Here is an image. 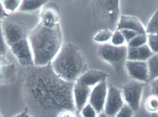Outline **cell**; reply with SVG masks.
Wrapping results in <instances>:
<instances>
[{"mask_svg":"<svg viewBox=\"0 0 158 117\" xmlns=\"http://www.w3.org/2000/svg\"><path fill=\"white\" fill-rule=\"evenodd\" d=\"M74 83L56 75L51 63L28 67L22 79L27 114L31 117H58L66 110L77 112L73 97Z\"/></svg>","mask_w":158,"mask_h":117,"instance_id":"cell-1","label":"cell"},{"mask_svg":"<svg viewBox=\"0 0 158 117\" xmlns=\"http://www.w3.org/2000/svg\"><path fill=\"white\" fill-rule=\"evenodd\" d=\"M28 40L32 51L34 66H46L52 62L63 45L60 25L48 28L40 22L30 31Z\"/></svg>","mask_w":158,"mask_h":117,"instance_id":"cell-2","label":"cell"},{"mask_svg":"<svg viewBox=\"0 0 158 117\" xmlns=\"http://www.w3.org/2000/svg\"><path fill=\"white\" fill-rule=\"evenodd\" d=\"M51 63L56 74L68 82L75 83L88 70L82 53L77 46L71 42L63 44Z\"/></svg>","mask_w":158,"mask_h":117,"instance_id":"cell-3","label":"cell"},{"mask_svg":"<svg viewBox=\"0 0 158 117\" xmlns=\"http://www.w3.org/2000/svg\"><path fill=\"white\" fill-rule=\"evenodd\" d=\"M97 54L101 59L112 66L118 75L123 73L127 61V46H116L112 44H104L98 48Z\"/></svg>","mask_w":158,"mask_h":117,"instance_id":"cell-4","label":"cell"},{"mask_svg":"<svg viewBox=\"0 0 158 117\" xmlns=\"http://www.w3.org/2000/svg\"><path fill=\"white\" fill-rule=\"evenodd\" d=\"M119 1H97L95 8L101 19L107 26L108 29L113 32L117 30L119 20L120 9Z\"/></svg>","mask_w":158,"mask_h":117,"instance_id":"cell-5","label":"cell"},{"mask_svg":"<svg viewBox=\"0 0 158 117\" xmlns=\"http://www.w3.org/2000/svg\"><path fill=\"white\" fill-rule=\"evenodd\" d=\"M1 24L5 41L9 47L21 40L27 38L30 31L24 22L4 20L1 21Z\"/></svg>","mask_w":158,"mask_h":117,"instance_id":"cell-6","label":"cell"},{"mask_svg":"<svg viewBox=\"0 0 158 117\" xmlns=\"http://www.w3.org/2000/svg\"><path fill=\"white\" fill-rule=\"evenodd\" d=\"M144 86L143 82L133 80L125 84L122 89L124 102L134 112H137L140 108L141 96Z\"/></svg>","mask_w":158,"mask_h":117,"instance_id":"cell-7","label":"cell"},{"mask_svg":"<svg viewBox=\"0 0 158 117\" xmlns=\"http://www.w3.org/2000/svg\"><path fill=\"white\" fill-rule=\"evenodd\" d=\"M124 104L121 90L110 85L108 87L104 114L109 117H115Z\"/></svg>","mask_w":158,"mask_h":117,"instance_id":"cell-8","label":"cell"},{"mask_svg":"<svg viewBox=\"0 0 158 117\" xmlns=\"http://www.w3.org/2000/svg\"><path fill=\"white\" fill-rule=\"evenodd\" d=\"M10 48L21 66L28 67L34 66L33 55L28 38L21 40Z\"/></svg>","mask_w":158,"mask_h":117,"instance_id":"cell-9","label":"cell"},{"mask_svg":"<svg viewBox=\"0 0 158 117\" xmlns=\"http://www.w3.org/2000/svg\"><path fill=\"white\" fill-rule=\"evenodd\" d=\"M107 92L106 80L103 81L94 86L91 91L88 103L94 107L98 115L104 112Z\"/></svg>","mask_w":158,"mask_h":117,"instance_id":"cell-10","label":"cell"},{"mask_svg":"<svg viewBox=\"0 0 158 117\" xmlns=\"http://www.w3.org/2000/svg\"><path fill=\"white\" fill-rule=\"evenodd\" d=\"M125 67L130 77L134 80L148 82L149 72L147 62L127 60Z\"/></svg>","mask_w":158,"mask_h":117,"instance_id":"cell-11","label":"cell"},{"mask_svg":"<svg viewBox=\"0 0 158 117\" xmlns=\"http://www.w3.org/2000/svg\"><path fill=\"white\" fill-rule=\"evenodd\" d=\"M92 89L91 87L75 82L73 88V97L76 111L80 113L88 103Z\"/></svg>","mask_w":158,"mask_h":117,"instance_id":"cell-12","label":"cell"},{"mask_svg":"<svg viewBox=\"0 0 158 117\" xmlns=\"http://www.w3.org/2000/svg\"><path fill=\"white\" fill-rule=\"evenodd\" d=\"M17 73L16 66L0 56V85L10 84L16 80Z\"/></svg>","mask_w":158,"mask_h":117,"instance_id":"cell-13","label":"cell"},{"mask_svg":"<svg viewBox=\"0 0 158 117\" xmlns=\"http://www.w3.org/2000/svg\"><path fill=\"white\" fill-rule=\"evenodd\" d=\"M108 76V74L103 71L88 70L82 74L76 82L91 88L101 82L106 80Z\"/></svg>","mask_w":158,"mask_h":117,"instance_id":"cell-14","label":"cell"},{"mask_svg":"<svg viewBox=\"0 0 158 117\" xmlns=\"http://www.w3.org/2000/svg\"><path fill=\"white\" fill-rule=\"evenodd\" d=\"M46 4L41 13L40 23L46 27H54L59 24V13L55 6Z\"/></svg>","mask_w":158,"mask_h":117,"instance_id":"cell-15","label":"cell"},{"mask_svg":"<svg viewBox=\"0 0 158 117\" xmlns=\"http://www.w3.org/2000/svg\"><path fill=\"white\" fill-rule=\"evenodd\" d=\"M130 30L139 34H146V31L137 18L131 16L122 15L120 17L116 30Z\"/></svg>","mask_w":158,"mask_h":117,"instance_id":"cell-16","label":"cell"},{"mask_svg":"<svg viewBox=\"0 0 158 117\" xmlns=\"http://www.w3.org/2000/svg\"><path fill=\"white\" fill-rule=\"evenodd\" d=\"M155 54L146 44L138 48L128 46L127 60L146 61Z\"/></svg>","mask_w":158,"mask_h":117,"instance_id":"cell-17","label":"cell"},{"mask_svg":"<svg viewBox=\"0 0 158 117\" xmlns=\"http://www.w3.org/2000/svg\"><path fill=\"white\" fill-rule=\"evenodd\" d=\"M48 1H31L25 0L22 1L19 11L22 12H30L36 11L44 6L48 3Z\"/></svg>","mask_w":158,"mask_h":117,"instance_id":"cell-18","label":"cell"},{"mask_svg":"<svg viewBox=\"0 0 158 117\" xmlns=\"http://www.w3.org/2000/svg\"><path fill=\"white\" fill-rule=\"evenodd\" d=\"M147 63L149 72L148 82H151L158 78V53L149 58Z\"/></svg>","mask_w":158,"mask_h":117,"instance_id":"cell-19","label":"cell"},{"mask_svg":"<svg viewBox=\"0 0 158 117\" xmlns=\"http://www.w3.org/2000/svg\"><path fill=\"white\" fill-rule=\"evenodd\" d=\"M113 32L107 28L98 31L94 38V40L97 42L105 43L111 39Z\"/></svg>","mask_w":158,"mask_h":117,"instance_id":"cell-20","label":"cell"},{"mask_svg":"<svg viewBox=\"0 0 158 117\" xmlns=\"http://www.w3.org/2000/svg\"><path fill=\"white\" fill-rule=\"evenodd\" d=\"M146 33L158 34V9L148 23Z\"/></svg>","mask_w":158,"mask_h":117,"instance_id":"cell-21","label":"cell"},{"mask_svg":"<svg viewBox=\"0 0 158 117\" xmlns=\"http://www.w3.org/2000/svg\"><path fill=\"white\" fill-rule=\"evenodd\" d=\"M147 39L146 34H140L135 37L128 43V46L132 48H138L145 44Z\"/></svg>","mask_w":158,"mask_h":117,"instance_id":"cell-22","label":"cell"},{"mask_svg":"<svg viewBox=\"0 0 158 117\" xmlns=\"http://www.w3.org/2000/svg\"><path fill=\"white\" fill-rule=\"evenodd\" d=\"M82 117H98V114L94 108L89 103L86 104L80 112Z\"/></svg>","mask_w":158,"mask_h":117,"instance_id":"cell-23","label":"cell"},{"mask_svg":"<svg viewBox=\"0 0 158 117\" xmlns=\"http://www.w3.org/2000/svg\"><path fill=\"white\" fill-rule=\"evenodd\" d=\"M148 46L154 53H158V34H149L148 37Z\"/></svg>","mask_w":158,"mask_h":117,"instance_id":"cell-24","label":"cell"},{"mask_svg":"<svg viewBox=\"0 0 158 117\" xmlns=\"http://www.w3.org/2000/svg\"><path fill=\"white\" fill-rule=\"evenodd\" d=\"M147 109L151 112H156L158 110V98L151 95L148 97L146 103Z\"/></svg>","mask_w":158,"mask_h":117,"instance_id":"cell-25","label":"cell"},{"mask_svg":"<svg viewBox=\"0 0 158 117\" xmlns=\"http://www.w3.org/2000/svg\"><path fill=\"white\" fill-rule=\"evenodd\" d=\"M111 42L114 46H122L125 42V39L120 30H116L113 33L111 38Z\"/></svg>","mask_w":158,"mask_h":117,"instance_id":"cell-26","label":"cell"},{"mask_svg":"<svg viewBox=\"0 0 158 117\" xmlns=\"http://www.w3.org/2000/svg\"><path fill=\"white\" fill-rule=\"evenodd\" d=\"M134 114V111L125 103L115 117H133Z\"/></svg>","mask_w":158,"mask_h":117,"instance_id":"cell-27","label":"cell"},{"mask_svg":"<svg viewBox=\"0 0 158 117\" xmlns=\"http://www.w3.org/2000/svg\"><path fill=\"white\" fill-rule=\"evenodd\" d=\"M6 52V45L4 38L2 30V24L0 21V56L5 57Z\"/></svg>","mask_w":158,"mask_h":117,"instance_id":"cell-28","label":"cell"},{"mask_svg":"<svg viewBox=\"0 0 158 117\" xmlns=\"http://www.w3.org/2000/svg\"><path fill=\"white\" fill-rule=\"evenodd\" d=\"M126 42L129 43L133 38L137 35H140L137 32L130 30H120Z\"/></svg>","mask_w":158,"mask_h":117,"instance_id":"cell-29","label":"cell"},{"mask_svg":"<svg viewBox=\"0 0 158 117\" xmlns=\"http://www.w3.org/2000/svg\"><path fill=\"white\" fill-rule=\"evenodd\" d=\"M20 1L14 0V1H3L4 6L6 9L10 10L12 12H14L19 6Z\"/></svg>","mask_w":158,"mask_h":117,"instance_id":"cell-30","label":"cell"},{"mask_svg":"<svg viewBox=\"0 0 158 117\" xmlns=\"http://www.w3.org/2000/svg\"><path fill=\"white\" fill-rule=\"evenodd\" d=\"M151 84V95L158 98V78L150 82Z\"/></svg>","mask_w":158,"mask_h":117,"instance_id":"cell-31","label":"cell"},{"mask_svg":"<svg viewBox=\"0 0 158 117\" xmlns=\"http://www.w3.org/2000/svg\"><path fill=\"white\" fill-rule=\"evenodd\" d=\"M77 113L75 111L66 110L62 112L58 117H77Z\"/></svg>","mask_w":158,"mask_h":117,"instance_id":"cell-32","label":"cell"},{"mask_svg":"<svg viewBox=\"0 0 158 117\" xmlns=\"http://www.w3.org/2000/svg\"><path fill=\"white\" fill-rule=\"evenodd\" d=\"M9 16V15L6 14V12L5 11L2 4L0 2V20L4 19L5 17H7Z\"/></svg>","mask_w":158,"mask_h":117,"instance_id":"cell-33","label":"cell"},{"mask_svg":"<svg viewBox=\"0 0 158 117\" xmlns=\"http://www.w3.org/2000/svg\"><path fill=\"white\" fill-rule=\"evenodd\" d=\"M27 114V110L26 108H25V110L24 111H22L21 113L19 114V115H17L13 117H24L25 115L26 114Z\"/></svg>","mask_w":158,"mask_h":117,"instance_id":"cell-34","label":"cell"},{"mask_svg":"<svg viewBox=\"0 0 158 117\" xmlns=\"http://www.w3.org/2000/svg\"><path fill=\"white\" fill-rule=\"evenodd\" d=\"M98 117H109L107 116L106 114H104V112L102 113H101V114H99V115H98Z\"/></svg>","mask_w":158,"mask_h":117,"instance_id":"cell-35","label":"cell"},{"mask_svg":"<svg viewBox=\"0 0 158 117\" xmlns=\"http://www.w3.org/2000/svg\"><path fill=\"white\" fill-rule=\"evenodd\" d=\"M77 117H82L81 116V115H80V113H77Z\"/></svg>","mask_w":158,"mask_h":117,"instance_id":"cell-36","label":"cell"},{"mask_svg":"<svg viewBox=\"0 0 158 117\" xmlns=\"http://www.w3.org/2000/svg\"><path fill=\"white\" fill-rule=\"evenodd\" d=\"M24 117H31L29 115H28V114H26V115H25V116Z\"/></svg>","mask_w":158,"mask_h":117,"instance_id":"cell-37","label":"cell"},{"mask_svg":"<svg viewBox=\"0 0 158 117\" xmlns=\"http://www.w3.org/2000/svg\"><path fill=\"white\" fill-rule=\"evenodd\" d=\"M0 117H2V116H1V114H0Z\"/></svg>","mask_w":158,"mask_h":117,"instance_id":"cell-38","label":"cell"}]
</instances>
